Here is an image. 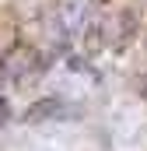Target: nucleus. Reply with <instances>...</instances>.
Segmentation results:
<instances>
[{
  "label": "nucleus",
  "mask_w": 147,
  "mask_h": 151,
  "mask_svg": "<svg viewBox=\"0 0 147 151\" xmlns=\"http://www.w3.org/2000/svg\"><path fill=\"white\" fill-rule=\"evenodd\" d=\"M63 106L56 102V99H46V102H39V106H32L28 113H25V119L28 123H42V116H49V113H60Z\"/></svg>",
  "instance_id": "obj_1"
},
{
  "label": "nucleus",
  "mask_w": 147,
  "mask_h": 151,
  "mask_svg": "<svg viewBox=\"0 0 147 151\" xmlns=\"http://www.w3.org/2000/svg\"><path fill=\"white\" fill-rule=\"evenodd\" d=\"M4 119H7V102L0 99V127H4Z\"/></svg>",
  "instance_id": "obj_2"
}]
</instances>
